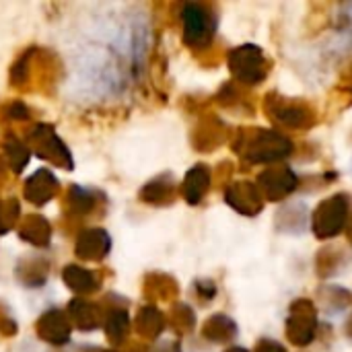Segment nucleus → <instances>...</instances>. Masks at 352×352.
Masks as SVG:
<instances>
[{
  "mask_svg": "<svg viewBox=\"0 0 352 352\" xmlns=\"http://www.w3.org/2000/svg\"><path fill=\"white\" fill-rule=\"evenodd\" d=\"M148 47V25L126 4H85L64 19L58 52L76 103H111L134 85Z\"/></svg>",
  "mask_w": 352,
  "mask_h": 352,
  "instance_id": "f257e3e1",
  "label": "nucleus"
}]
</instances>
